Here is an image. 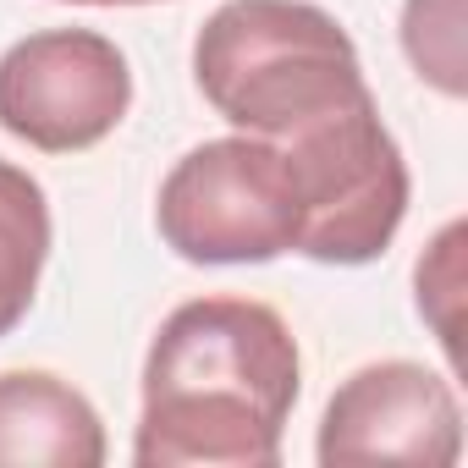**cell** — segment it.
<instances>
[{
  "instance_id": "6da1fadb",
  "label": "cell",
  "mask_w": 468,
  "mask_h": 468,
  "mask_svg": "<svg viewBox=\"0 0 468 468\" xmlns=\"http://www.w3.org/2000/svg\"><path fill=\"white\" fill-rule=\"evenodd\" d=\"M303 391L292 325L260 298H187L144 353L138 468H276Z\"/></svg>"
},
{
  "instance_id": "7a4b0ae2",
  "label": "cell",
  "mask_w": 468,
  "mask_h": 468,
  "mask_svg": "<svg viewBox=\"0 0 468 468\" xmlns=\"http://www.w3.org/2000/svg\"><path fill=\"white\" fill-rule=\"evenodd\" d=\"M193 83L254 138H287L369 89L358 45L314 0H226L193 39Z\"/></svg>"
},
{
  "instance_id": "3957f363",
  "label": "cell",
  "mask_w": 468,
  "mask_h": 468,
  "mask_svg": "<svg viewBox=\"0 0 468 468\" xmlns=\"http://www.w3.org/2000/svg\"><path fill=\"white\" fill-rule=\"evenodd\" d=\"M276 144L292 165V187L303 209L292 254L342 271L375 265L408 215V160L391 127L380 122L375 94L364 89L358 100L303 122Z\"/></svg>"
},
{
  "instance_id": "277c9868",
  "label": "cell",
  "mask_w": 468,
  "mask_h": 468,
  "mask_svg": "<svg viewBox=\"0 0 468 468\" xmlns=\"http://www.w3.org/2000/svg\"><path fill=\"white\" fill-rule=\"evenodd\" d=\"M160 243L187 265H271L298 249V187L276 138L231 133L187 149L154 198Z\"/></svg>"
},
{
  "instance_id": "5b68a950",
  "label": "cell",
  "mask_w": 468,
  "mask_h": 468,
  "mask_svg": "<svg viewBox=\"0 0 468 468\" xmlns=\"http://www.w3.org/2000/svg\"><path fill=\"white\" fill-rule=\"evenodd\" d=\"M133 105V67L94 28H45L0 56V127L39 154L105 144Z\"/></svg>"
},
{
  "instance_id": "8992f818",
  "label": "cell",
  "mask_w": 468,
  "mask_h": 468,
  "mask_svg": "<svg viewBox=\"0 0 468 468\" xmlns=\"http://www.w3.org/2000/svg\"><path fill=\"white\" fill-rule=\"evenodd\" d=\"M314 457L336 463H424L452 468L463 457V408L452 380L413 358H380L353 369L320 419Z\"/></svg>"
},
{
  "instance_id": "52a82bcc",
  "label": "cell",
  "mask_w": 468,
  "mask_h": 468,
  "mask_svg": "<svg viewBox=\"0 0 468 468\" xmlns=\"http://www.w3.org/2000/svg\"><path fill=\"white\" fill-rule=\"evenodd\" d=\"M105 424L94 402L50 369L0 375V468H100Z\"/></svg>"
},
{
  "instance_id": "ba28073f",
  "label": "cell",
  "mask_w": 468,
  "mask_h": 468,
  "mask_svg": "<svg viewBox=\"0 0 468 468\" xmlns=\"http://www.w3.org/2000/svg\"><path fill=\"white\" fill-rule=\"evenodd\" d=\"M50 231L56 226H50V198L39 176L0 160V336H12L39 298Z\"/></svg>"
},
{
  "instance_id": "9c48e42d",
  "label": "cell",
  "mask_w": 468,
  "mask_h": 468,
  "mask_svg": "<svg viewBox=\"0 0 468 468\" xmlns=\"http://www.w3.org/2000/svg\"><path fill=\"white\" fill-rule=\"evenodd\" d=\"M402 50L424 83H435L446 100H463V0H408Z\"/></svg>"
},
{
  "instance_id": "30bf717a",
  "label": "cell",
  "mask_w": 468,
  "mask_h": 468,
  "mask_svg": "<svg viewBox=\"0 0 468 468\" xmlns=\"http://www.w3.org/2000/svg\"><path fill=\"white\" fill-rule=\"evenodd\" d=\"M61 6H154V0H61Z\"/></svg>"
}]
</instances>
